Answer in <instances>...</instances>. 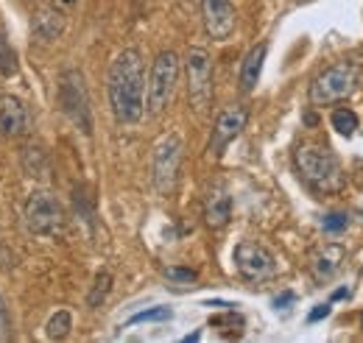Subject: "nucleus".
Instances as JSON below:
<instances>
[{
  "label": "nucleus",
  "instance_id": "obj_1",
  "mask_svg": "<svg viewBox=\"0 0 363 343\" xmlns=\"http://www.w3.org/2000/svg\"><path fill=\"white\" fill-rule=\"evenodd\" d=\"M109 106L118 123H137L145 112V67L137 47L123 50L109 67Z\"/></svg>",
  "mask_w": 363,
  "mask_h": 343
},
{
  "label": "nucleus",
  "instance_id": "obj_2",
  "mask_svg": "<svg viewBox=\"0 0 363 343\" xmlns=\"http://www.w3.org/2000/svg\"><path fill=\"white\" fill-rule=\"evenodd\" d=\"M294 162H296L299 176L305 179V184L321 196H333L344 187L341 162L324 142H302L294 154Z\"/></svg>",
  "mask_w": 363,
  "mask_h": 343
},
{
  "label": "nucleus",
  "instance_id": "obj_3",
  "mask_svg": "<svg viewBox=\"0 0 363 343\" xmlns=\"http://www.w3.org/2000/svg\"><path fill=\"white\" fill-rule=\"evenodd\" d=\"M361 81V67L355 62H335L327 70H321L311 84V103L313 106H333L344 98H350Z\"/></svg>",
  "mask_w": 363,
  "mask_h": 343
},
{
  "label": "nucleus",
  "instance_id": "obj_4",
  "mask_svg": "<svg viewBox=\"0 0 363 343\" xmlns=\"http://www.w3.org/2000/svg\"><path fill=\"white\" fill-rule=\"evenodd\" d=\"M177 81H179V56L174 50H162L151 64V76H148V86H145V109L151 115L165 112V106L174 98Z\"/></svg>",
  "mask_w": 363,
  "mask_h": 343
},
{
  "label": "nucleus",
  "instance_id": "obj_5",
  "mask_svg": "<svg viewBox=\"0 0 363 343\" xmlns=\"http://www.w3.org/2000/svg\"><path fill=\"white\" fill-rule=\"evenodd\" d=\"M184 73H187V98H190V106L196 112H207L210 109V101H213V62H210V53L201 50V47H193L187 53Z\"/></svg>",
  "mask_w": 363,
  "mask_h": 343
},
{
  "label": "nucleus",
  "instance_id": "obj_6",
  "mask_svg": "<svg viewBox=\"0 0 363 343\" xmlns=\"http://www.w3.org/2000/svg\"><path fill=\"white\" fill-rule=\"evenodd\" d=\"M182 168V137L179 134H165L157 148H154V159H151V179L157 193L168 196L177 187Z\"/></svg>",
  "mask_w": 363,
  "mask_h": 343
},
{
  "label": "nucleus",
  "instance_id": "obj_7",
  "mask_svg": "<svg viewBox=\"0 0 363 343\" xmlns=\"http://www.w3.org/2000/svg\"><path fill=\"white\" fill-rule=\"evenodd\" d=\"M26 226L34 235H43V237L62 235V229H65V210H62V204L50 193H45V190L31 193L28 201H26Z\"/></svg>",
  "mask_w": 363,
  "mask_h": 343
},
{
  "label": "nucleus",
  "instance_id": "obj_8",
  "mask_svg": "<svg viewBox=\"0 0 363 343\" xmlns=\"http://www.w3.org/2000/svg\"><path fill=\"white\" fill-rule=\"evenodd\" d=\"M232 257H235L238 274L246 282H255V285L257 282H269V279H274V274H277V259H274V254L266 246L255 243V240L238 243Z\"/></svg>",
  "mask_w": 363,
  "mask_h": 343
},
{
  "label": "nucleus",
  "instance_id": "obj_9",
  "mask_svg": "<svg viewBox=\"0 0 363 343\" xmlns=\"http://www.w3.org/2000/svg\"><path fill=\"white\" fill-rule=\"evenodd\" d=\"M59 103L65 109V115L82 126L84 134H90L92 120H90V101H87V89H84V79L82 73L76 70H67L62 76V84H59Z\"/></svg>",
  "mask_w": 363,
  "mask_h": 343
},
{
  "label": "nucleus",
  "instance_id": "obj_10",
  "mask_svg": "<svg viewBox=\"0 0 363 343\" xmlns=\"http://www.w3.org/2000/svg\"><path fill=\"white\" fill-rule=\"evenodd\" d=\"M246 123H249V109H246V106H227V109L216 118L213 137H210V154H213V157H221V154L227 151L229 142L240 137V131L246 129Z\"/></svg>",
  "mask_w": 363,
  "mask_h": 343
},
{
  "label": "nucleus",
  "instance_id": "obj_11",
  "mask_svg": "<svg viewBox=\"0 0 363 343\" xmlns=\"http://www.w3.org/2000/svg\"><path fill=\"white\" fill-rule=\"evenodd\" d=\"M201 20H204L207 37L221 43V40L232 37L238 14H235L232 0H201Z\"/></svg>",
  "mask_w": 363,
  "mask_h": 343
},
{
  "label": "nucleus",
  "instance_id": "obj_12",
  "mask_svg": "<svg viewBox=\"0 0 363 343\" xmlns=\"http://www.w3.org/2000/svg\"><path fill=\"white\" fill-rule=\"evenodd\" d=\"M31 126H34V123H31L28 106H26L20 98L3 92V95H0V131H3L6 137H26V134L31 131Z\"/></svg>",
  "mask_w": 363,
  "mask_h": 343
},
{
  "label": "nucleus",
  "instance_id": "obj_13",
  "mask_svg": "<svg viewBox=\"0 0 363 343\" xmlns=\"http://www.w3.org/2000/svg\"><path fill=\"white\" fill-rule=\"evenodd\" d=\"M232 218V198L224 187H213L204 201V223L210 229H224Z\"/></svg>",
  "mask_w": 363,
  "mask_h": 343
},
{
  "label": "nucleus",
  "instance_id": "obj_14",
  "mask_svg": "<svg viewBox=\"0 0 363 343\" xmlns=\"http://www.w3.org/2000/svg\"><path fill=\"white\" fill-rule=\"evenodd\" d=\"M266 53H269V45L260 43V45H255V47L243 56V64H240V89H243V92H252V89L257 86L260 73H263Z\"/></svg>",
  "mask_w": 363,
  "mask_h": 343
},
{
  "label": "nucleus",
  "instance_id": "obj_15",
  "mask_svg": "<svg viewBox=\"0 0 363 343\" xmlns=\"http://www.w3.org/2000/svg\"><path fill=\"white\" fill-rule=\"evenodd\" d=\"M341 259H344V249H341L338 243H330V246H324V249H321V252L316 254V259H313V274H316L318 279H327V276H333V274L338 271Z\"/></svg>",
  "mask_w": 363,
  "mask_h": 343
},
{
  "label": "nucleus",
  "instance_id": "obj_16",
  "mask_svg": "<svg viewBox=\"0 0 363 343\" xmlns=\"http://www.w3.org/2000/svg\"><path fill=\"white\" fill-rule=\"evenodd\" d=\"M62 26H65V20H62L59 11L43 9V14L37 17V26H34V28L43 34V40H56V37L62 34Z\"/></svg>",
  "mask_w": 363,
  "mask_h": 343
},
{
  "label": "nucleus",
  "instance_id": "obj_17",
  "mask_svg": "<svg viewBox=\"0 0 363 343\" xmlns=\"http://www.w3.org/2000/svg\"><path fill=\"white\" fill-rule=\"evenodd\" d=\"M70 330H73V315H70L67 310H59V313L48 321L45 335L50 338V341H62V338H67Z\"/></svg>",
  "mask_w": 363,
  "mask_h": 343
},
{
  "label": "nucleus",
  "instance_id": "obj_18",
  "mask_svg": "<svg viewBox=\"0 0 363 343\" xmlns=\"http://www.w3.org/2000/svg\"><path fill=\"white\" fill-rule=\"evenodd\" d=\"M330 123H333V129L338 131L341 137H352L355 129H358V118H355V112H352V109H344V106L333 112Z\"/></svg>",
  "mask_w": 363,
  "mask_h": 343
},
{
  "label": "nucleus",
  "instance_id": "obj_19",
  "mask_svg": "<svg viewBox=\"0 0 363 343\" xmlns=\"http://www.w3.org/2000/svg\"><path fill=\"white\" fill-rule=\"evenodd\" d=\"M17 53H14V47L6 43V37L0 34V76H14L17 73Z\"/></svg>",
  "mask_w": 363,
  "mask_h": 343
},
{
  "label": "nucleus",
  "instance_id": "obj_20",
  "mask_svg": "<svg viewBox=\"0 0 363 343\" xmlns=\"http://www.w3.org/2000/svg\"><path fill=\"white\" fill-rule=\"evenodd\" d=\"M112 291V274L109 271H101L98 276H95V288H92V293H90V307H98L101 301L106 299V293Z\"/></svg>",
  "mask_w": 363,
  "mask_h": 343
},
{
  "label": "nucleus",
  "instance_id": "obj_21",
  "mask_svg": "<svg viewBox=\"0 0 363 343\" xmlns=\"http://www.w3.org/2000/svg\"><path fill=\"white\" fill-rule=\"evenodd\" d=\"M171 310L168 307H151V310H143V313H137L129 318V327H135V324H148V321H171Z\"/></svg>",
  "mask_w": 363,
  "mask_h": 343
},
{
  "label": "nucleus",
  "instance_id": "obj_22",
  "mask_svg": "<svg viewBox=\"0 0 363 343\" xmlns=\"http://www.w3.org/2000/svg\"><path fill=\"white\" fill-rule=\"evenodd\" d=\"M347 223H350V218L344 213H330L327 218H324V232H344L347 229Z\"/></svg>",
  "mask_w": 363,
  "mask_h": 343
},
{
  "label": "nucleus",
  "instance_id": "obj_23",
  "mask_svg": "<svg viewBox=\"0 0 363 343\" xmlns=\"http://www.w3.org/2000/svg\"><path fill=\"white\" fill-rule=\"evenodd\" d=\"M165 276L174 282H196V271H190V268H168Z\"/></svg>",
  "mask_w": 363,
  "mask_h": 343
},
{
  "label": "nucleus",
  "instance_id": "obj_24",
  "mask_svg": "<svg viewBox=\"0 0 363 343\" xmlns=\"http://www.w3.org/2000/svg\"><path fill=\"white\" fill-rule=\"evenodd\" d=\"M330 315V304H318L316 310L308 315V321H321V318H327Z\"/></svg>",
  "mask_w": 363,
  "mask_h": 343
},
{
  "label": "nucleus",
  "instance_id": "obj_25",
  "mask_svg": "<svg viewBox=\"0 0 363 343\" xmlns=\"http://www.w3.org/2000/svg\"><path fill=\"white\" fill-rule=\"evenodd\" d=\"M291 301H294V293H282V296L274 299V307H285V304H291Z\"/></svg>",
  "mask_w": 363,
  "mask_h": 343
},
{
  "label": "nucleus",
  "instance_id": "obj_26",
  "mask_svg": "<svg viewBox=\"0 0 363 343\" xmlns=\"http://www.w3.org/2000/svg\"><path fill=\"white\" fill-rule=\"evenodd\" d=\"M347 293H350L347 288H338V291L333 293V299H330V301H341V299H347Z\"/></svg>",
  "mask_w": 363,
  "mask_h": 343
},
{
  "label": "nucleus",
  "instance_id": "obj_27",
  "mask_svg": "<svg viewBox=\"0 0 363 343\" xmlns=\"http://www.w3.org/2000/svg\"><path fill=\"white\" fill-rule=\"evenodd\" d=\"M62 3H76V0H62Z\"/></svg>",
  "mask_w": 363,
  "mask_h": 343
},
{
  "label": "nucleus",
  "instance_id": "obj_28",
  "mask_svg": "<svg viewBox=\"0 0 363 343\" xmlns=\"http://www.w3.org/2000/svg\"><path fill=\"white\" fill-rule=\"evenodd\" d=\"M361 327H363V313H361Z\"/></svg>",
  "mask_w": 363,
  "mask_h": 343
}]
</instances>
